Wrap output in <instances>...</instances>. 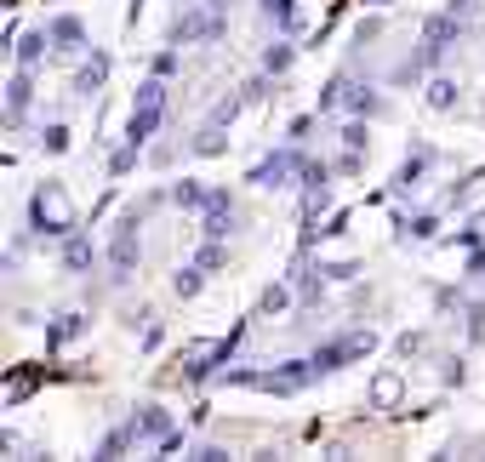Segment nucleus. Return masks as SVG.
Instances as JSON below:
<instances>
[{
  "instance_id": "nucleus-6",
  "label": "nucleus",
  "mask_w": 485,
  "mask_h": 462,
  "mask_svg": "<svg viewBox=\"0 0 485 462\" xmlns=\"http://www.w3.org/2000/svg\"><path fill=\"white\" fill-rule=\"evenodd\" d=\"M263 12L274 17V24H291V0H263Z\"/></svg>"
},
{
  "instance_id": "nucleus-8",
  "label": "nucleus",
  "mask_w": 485,
  "mask_h": 462,
  "mask_svg": "<svg viewBox=\"0 0 485 462\" xmlns=\"http://www.w3.org/2000/svg\"><path fill=\"white\" fill-rule=\"evenodd\" d=\"M451 92H457L451 80H434V109H451Z\"/></svg>"
},
{
  "instance_id": "nucleus-1",
  "label": "nucleus",
  "mask_w": 485,
  "mask_h": 462,
  "mask_svg": "<svg viewBox=\"0 0 485 462\" xmlns=\"http://www.w3.org/2000/svg\"><path fill=\"white\" fill-rule=\"evenodd\" d=\"M160 109H166V92H160V80H149V86H143V97H137V109H132V143H143V137L155 132Z\"/></svg>"
},
{
  "instance_id": "nucleus-4",
  "label": "nucleus",
  "mask_w": 485,
  "mask_h": 462,
  "mask_svg": "<svg viewBox=\"0 0 485 462\" xmlns=\"http://www.w3.org/2000/svg\"><path fill=\"white\" fill-rule=\"evenodd\" d=\"M24 109H29V75H17V80H12V120L24 115Z\"/></svg>"
},
{
  "instance_id": "nucleus-2",
  "label": "nucleus",
  "mask_w": 485,
  "mask_h": 462,
  "mask_svg": "<svg viewBox=\"0 0 485 462\" xmlns=\"http://www.w3.org/2000/svg\"><path fill=\"white\" fill-rule=\"evenodd\" d=\"M35 223L46 228V235H69V206H63V195H57L52 183L35 195Z\"/></svg>"
},
{
  "instance_id": "nucleus-5",
  "label": "nucleus",
  "mask_w": 485,
  "mask_h": 462,
  "mask_svg": "<svg viewBox=\"0 0 485 462\" xmlns=\"http://www.w3.org/2000/svg\"><path fill=\"white\" fill-rule=\"evenodd\" d=\"M52 35L63 40V52H75V40H80V24H75V17H63V24H57Z\"/></svg>"
},
{
  "instance_id": "nucleus-7",
  "label": "nucleus",
  "mask_w": 485,
  "mask_h": 462,
  "mask_svg": "<svg viewBox=\"0 0 485 462\" xmlns=\"http://www.w3.org/2000/svg\"><path fill=\"white\" fill-rule=\"evenodd\" d=\"M35 57H40V35H29V40H24V52H17V63H24V69H35Z\"/></svg>"
},
{
  "instance_id": "nucleus-3",
  "label": "nucleus",
  "mask_w": 485,
  "mask_h": 462,
  "mask_svg": "<svg viewBox=\"0 0 485 462\" xmlns=\"http://www.w3.org/2000/svg\"><path fill=\"white\" fill-rule=\"evenodd\" d=\"M212 35H223V6L195 12V17H183V24H177V40H183V46H188V40H212Z\"/></svg>"
}]
</instances>
